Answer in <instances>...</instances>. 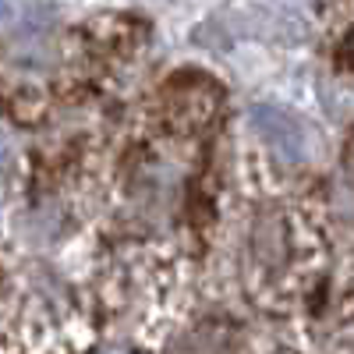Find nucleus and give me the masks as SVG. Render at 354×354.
Wrapping results in <instances>:
<instances>
[{
    "mask_svg": "<svg viewBox=\"0 0 354 354\" xmlns=\"http://www.w3.org/2000/svg\"><path fill=\"white\" fill-rule=\"evenodd\" d=\"M145 43H149V25L138 15L88 18L64 43V64L57 71L50 100H61L71 110L110 103L145 53Z\"/></svg>",
    "mask_w": 354,
    "mask_h": 354,
    "instance_id": "nucleus-2",
    "label": "nucleus"
},
{
    "mask_svg": "<svg viewBox=\"0 0 354 354\" xmlns=\"http://www.w3.org/2000/svg\"><path fill=\"white\" fill-rule=\"evenodd\" d=\"M322 223L312 205L270 188H241L238 280L245 301L259 312L287 315L322 277Z\"/></svg>",
    "mask_w": 354,
    "mask_h": 354,
    "instance_id": "nucleus-1",
    "label": "nucleus"
},
{
    "mask_svg": "<svg viewBox=\"0 0 354 354\" xmlns=\"http://www.w3.org/2000/svg\"><path fill=\"white\" fill-rule=\"evenodd\" d=\"M351 50H354V46H351Z\"/></svg>",
    "mask_w": 354,
    "mask_h": 354,
    "instance_id": "nucleus-3",
    "label": "nucleus"
}]
</instances>
